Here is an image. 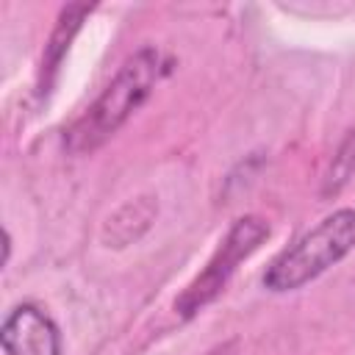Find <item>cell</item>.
Wrapping results in <instances>:
<instances>
[{
    "mask_svg": "<svg viewBox=\"0 0 355 355\" xmlns=\"http://www.w3.org/2000/svg\"><path fill=\"white\" fill-rule=\"evenodd\" d=\"M164 69H166L164 58L155 47L136 50L119 67L111 83L100 92V97L86 108V114L67 130L64 136L67 150L75 155H86L103 147L130 119V114L150 97Z\"/></svg>",
    "mask_w": 355,
    "mask_h": 355,
    "instance_id": "1",
    "label": "cell"
},
{
    "mask_svg": "<svg viewBox=\"0 0 355 355\" xmlns=\"http://www.w3.org/2000/svg\"><path fill=\"white\" fill-rule=\"evenodd\" d=\"M355 250V208H338L286 247L263 272V286L275 294L302 288Z\"/></svg>",
    "mask_w": 355,
    "mask_h": 355,
    "instance_id": "2",
    "label": "cell"
},
{
    "mask_svg": "<svg viewBox=\"0 0 355 355\" xmlns=\"http://www.w3.org/2000/svg\"><path fill=\"white\" fill-rule=\"evenodd\" d=\"M269 236V225L266 219L255 216V214H247V216H239L227 236L222 239V244L216 247V252L211 255V261L205 263V269L183 288V294L175 300V311L180 319H191L197 316L208 302H214L222 288L227 286V280L233 277L236 266L241 261H247L258 247L261 241Z\"/></svg>",
    "mask_w": 355,
    "mask_h": 355,
    "instance_id": "3",
    "label": "cell"
},
{
    "mask_svg": "<svg viewBox=\"0 0 355 355\" xmlns=\"http://www.w3.org/2000/svg\"><path fill=\"white\" fill-rule=\"evenodd\" d=\"M0 344L6 355H61L58 324L33 302L8 311L0 327Z\"/></svg>",
    "mask_w": 355,
    "mask_h": 355,
    "instance_id": "4",
    "label": "cell"
},
{
    "mask_svg": "<svg viewBox=\"0 0 355 355\" xmlns=\"http://www.w3.org/2000/svg\"><path fill=\"white\" fill-rule=\"evenodd\" d=\"M89 11H92V6H67V8L61 11L58 25H55V31H53V36H50V42H47V47H44V58H42V69H39V92H42V94H44L47 86L53 83V75H55V69H58L64 53L69 50L72 36L78 33V28H80V22H83V17H86Z\"/></svg>",
    "mask_w": 355,
    "mask_h": 355,
    "instance_id": "5",
    "label": "cell"
},
{
    "mask_svg": "<svg viewBox=\"0 0 355 355\" xmlns=\"http://www.w3.org/2000/svg\"><path fill=\"white\" fill-rule=\"evenodd\" d=\"M236 341H227V344H219V347H214L211 352H205V355H236Z\"/></svg>",
    "mask_w": 355,
    "mask_h": 355,
    "instance_id": "6",
    "label": "cell"
}]
</instances>
